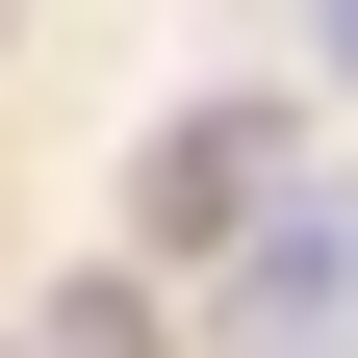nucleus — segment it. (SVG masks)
<instances>
[{"label": "nucleus", "instance_id": "1", "mask_svg": "<svg viewBox=\"0 0 358 358\" xmlns=\"http://www.w3.org/2000/svg\"><path fill=\"white\" fill-rule=\"evenodd\" d=\"M256 205H282V103H205L154 154V231H256Z\"/></svg>", "mask_w": 358, "mask_h": 358}, {"label": "nucleus", "instance_id": "5", "mask_svg": "<svg viewBox=\"0 0 358 358\" xmlns=\"http://www.w3.org/2000/svg\"><path fill=\"white\" fill-rule=\"evenodd\" d=\"M26 358H52V333H26Z\"/></svg>", "mask_w": 358, "mask_h": 358}, {"label": "nucleus", "instance_id": "4", "mask_svg": "<svg viewBox=\"0 0 358 358\" xmlns=\"http://www.w3.org/2000/svg\"><path fill=\"white\" fill-rule=\"evenodd\" d=\"M307 77H358V0H307Z\"/></svg>", "mask_w": 358, "mask_h": 358}, {"label": "nucleus", "instance_id": "3", "mask_svg": "<svg viewBox=\"0 0 358 358\" xmlns=\"http://www.w3.org/2000/svg\"><path fill=\"white\" fill-rule=\"evenodd\" d=\"M52 358H154V307H128V282H77V307H52Z\"/></svg>", "mask_w": 358, "mask_h": 358}, {"label": "nucleus", "instance_id": "2", "mask_svg": "<svg viewBox=\"0 0 358 358\" xmlns=\"http://www.w3.org/2000/svg\"><path fill=\"white\" fill-rule=\"evenodd\" d=\"M333 307H358V205H307V231H256V333L307 358V333H333Z\"/></svg>", "mask_w": 358, "mask_h": 358}]
</instances>
